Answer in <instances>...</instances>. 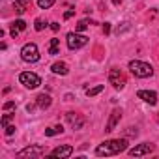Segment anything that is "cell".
I'll return each mask as SVG.
<instances>
[{
  "label": "cell",
  "instance_id": "6da1fadb",
  "mask_svg": "<svg viewBox=\"0 0 159 159\" xmlns=\"http://www.w3.org/2000/svg\"><path fill=\"white\" fill-rule=\"evenodd\" d=\"M127 150V139H111V140H105L101 142L98 148H96V155L99 157H109V155H116V153H122Z\"/></svg>",
  "mask_w": 159,
  "mask_h": 159
},
{
  "label": "cell",
  "instance_id": "7a4b0ae2",
  "mask_svg": "<svg viewBox=\"0 0 159 159\" xmlns=\"http://www.w3.org/2000/svg\"><path fill=\"white\" fill-rule=\"evenodd\" d=\"M129 71L139 77V79H146V77H152L153 75V67L142 60H131L129 62Z\"/></svg>",
  "mask_w": 159,
  "mask_h": 159
},
{
  "label": "cell",
  "instance_id": "3957f363",
  "mask_svg": "<svg viewBox=\"0 0 159 159\" xmlns=\"http://www.w3.org/2000/svg\"><path fill=\"white\" fill-rule=\"evenodd\" d=\"M21 58H23L25 62H30V64L38 62V60H39V49H38V45H36V43H26V45H23V49H21Z\"/></svg>",
  "mask_w": 159,
  "mask_h": 159
},
{
  "label": "cell",
  "instance_id": "277c9868",
  "mask_svg": "<svg viewBox=\"0 0 159 159\" xmlns=\"http://www.w3.org/2000/svg\"><path fill=\"white\" fill-rule=\"evenodd\" d=\"M19 81H21L23 86H26V88H30V90H34V88H38V86L41 84L39 75H36V73H32V71H23V73L19 75Z\"/></svg>",
  "mask_w": 159,
  "mask_h": 159
},
{
  "label": "cell",
  "instance_id": "5b68a950",
  "mask_svg": "<svg viewBox=\"0 0 159 159\" xmlns=\"http://www.w3.org/2000/svg\"><path fill=\"white\" fill-rule=\"evenodd\" d=\"M66 41H67V47L71 51H77V49H81V47H84L88 43V38L86 36H81L79 32H69L66 36Z\"/></svg>",
  "mask_w": 159,
  "mask_h": 159
},
{
  "label": "cell",
  "instance_id": "8992f818",
  "mask_svg": "<svg viewBox=\"0 0 159 159\" xmlns=\"http://www.w3.org/2000/svg\"><path fill=\"white\" fill-rule=\"evenodd\" d=\"M109 83L116 88V90H122L124 86H125V75L120 71V69H116V67H112L111 69V73H109Z\"/></svg>",
  "mask_w": 159,
  "mask_h": 159
},
{
  "label": "cell",
  "instance_id": "52a82bcc",
  "mask_svg": "<svg viewBox=\"0 0 159 159\" xmlns=\"http://www.w3.org/2000/svg\"><path fill=\"white\" fill-rule=\"evenodd\" d=\"M19 157H41V155H45V148L43 146H28V148H25V150H21L19 153H17Z\"/></svg>",
  "mask_w": 159,
  "mask_h": 159
},
{
  "label": "cell",
  "instance_id": "ba28073f",
  "mask_svg": "<svg viewBox=\"0 0 159 159\" xmlns=\"http://www.w3.org/2000/svg\"><path fill=\"white\" fill-rule=\"evenodd\" d=\"M66 120L69 122V125L77 131V129H83V125L86 124V120H84V116H81V114H77V112H67L66 114Z\"/></svg>",
  "mask_w": 159,
  "mask_h": 159
},
{
  "label": "cell",
  "instance_id": "9c48e42d",
  "mask_svg": "<svg viewBox=\"0 0 159 159\" xmlns=\"http://www.w3.org/2000/svg\"><path fill=\"white\" fill-rule=\"evenodd\" d=\"M152 152H153V144L144 142V144H139V146L131 148V150H129V155H131V157H140V155H148V153H152Z\"/></svg>",
  "mask_w": 159,
  "mask_h": 159
},
{
  "label": "cell",
  "instance_id": "30bf717a",
  "mask_svg": "<svg viewBox=\"0 0 159 159\" xmlns=\"http://www.w3.org/2000/svg\"><path fill=\"white\" fill-rule=\"evenodd\" d=\"M120 118H122V109H114V111L111 112V118H109V122H107V125H105V131H107V133H111V131H114V127L118 125V122H120Z\"/></svg>",
  "mask_w": 159,
  "mask_h": 159
},
{
  "label": "cell",
  "instance_id": "8fae6325",
  "mask_svg": "<svg viewBox=\"0 0 159 159\" xmlns=\"http://www.w3.org/2000/svg\"><path fill=\"white\" fill-rule=\"evenodd\" d=\"M73 153V146L69 144H64V146H56L52 152H51V157H60V159H66Z\"/></svg>",
  "mask_w": 159,
  "mask_h": 159
},
{
  "label": "cell",
  "instance_id": "7c38bea8",
  "mask_svg": "<svg viewBox=\"0 0 159 159\" xmlns=\"http://www.w3.org/2000/svg\"><path fill=\"white\" fill-rule=\"evenodd\" d=\"M137 96H139V99L146 101L148 105H155V103H157V94H155L153 90H139Z\"/></svg>",
  "mask_w": 159,
  "mask_h": 159
},
{
  "label": "cell",
  "instance_id": "4fadbf2b",
  "mask_svg": "<svg viewBox=\"0 0 159 159\" xmlns=\"http://www.w3.org/2000/svg\"><path fill=\"white\" fill-rule=\"evenodd\" d=\"M51 71H52L54 75H67V73H69V67H67L66 62H54V64L51 66Z\"/></svg>",
  "mask_w": 159,
  "mask_h": 159
},
{
  "label": "cell",
  "instance_id": "5bb4252c",
  "mask_svg": "<svg viewBox=\"0 0 159 159\" xmlns=\"http://www.w3.org/2000/svg\"><path fill=\"white\" fill-rule=\"evenodd\" d=\"M51 103H52V99H51V96L49 94H39L38 98H36V105L39 107V109H49L51 107Z\"/></svg>",
  "mask_w": 159,
  "mask_h": 159
},
{
  "label": "cell",
  "instance_id": "9a60e30c",
  "mask_svg": "<svg viewBox=\"0 0 159 159\" xmlns=\"http://www.w3.org/2000/svg\"><path fill=\"white\" fill-rule=\"evenodd\" d=\"M28 8H30V2H28V0H15V2H13V10H15V13H19V15H23Z\"/></svg>",
  "mask_w": 159,
  "mask_h": 159
},
{
  "label": "cell",
  "instance_id": "2e32d148",
  "mask_svg": "<svg viewBox=\"0 0 159 159\" xmlns=\"http://www.w3.org/2000/svg\"><path fill=\"white\" fill-rule=\"evenodd\" d=\"M25 28H26V23H25L23 19H17L15 23H11V30H10V32H11V36H13V38H17V34H19V32H23Z\"/></svg>",
  "mask_w": 159,
  "mask_h": 159
},
{
  "label": "cell",
  "instance_id": "e0dca14e",
  "mask_svg": "<svg viewBox=\"0 0 159 159\" xmlns=\"http://www.w3.org/2000/svg\"><path fill=\"white\" fill-rule=\"evenodd\" d=\"M49 54H60V39H56V38H52V39H51Z\"/></svg>",
  "mask_w": 159,
  "mask_h": 159
},
{
  "label": "cell",
  "instance_id": "ac0fdd59",
  "mask_svg": "<svg viewBox=\"0 0 159 159\" xmlns=\"http://www.w3.org/2000/svg\"><path fill=\"white\" fill-rule=\"evenodd\" d=\"M60 133H64V127L62 125H52V127H47L45 129V135L47 137H54V135H60Z\"/></svg>",
  "mask_w": 159,
  "mask_h": 159
},
{
  "label": "cell",
  "instance_id": "d6986e66",
  "mask_svg": "<svg viewBox=\"0 0 159 159\" xmlns=\"http://www.w3.org/2000/svg\"><path fill=\"white\" fill-rule=\"evenodd\" d=\"M90 25H94V21H88V19L79 21V23H77V26H75V32H83V30H86Z\"/></svg>",
  "mask_w": 159,
  "mask_h": 159
},
{
  "label": "cell",
  "instance_id": "ffe728a7",
  "mask_svg": "<svg viewBox=\"0 0 159 159\" xmlns=\"http://www.w3.org/2000/svg\"><path fill=\"white\" fill-rule=\"evenodd\" d=\"M103 88H105L103 84H98V86H94V88H88V90H86V96H88V98H94V96L101 94V92H103Z\"/></svg>",
  "mask_w": 159,
  "mask_h": 159
},
{
  "label": "cell",
  "instance_id": "44dd1931",
  "mask_svg": "<svg viewBox=\"0 0 159 159\" xmlns=\"http://www.w3.org/2000/svg\"><path fill=\"white\" fill-rule=\"evenodd\" d=\"M54 2H56V0H38V6H39L41 10H49Z\"/></svg>",
  "mask_w": 159,
  "mask_h": 159
},
{
  "label": "cell",
  "instance_id": "7402d4cb",
  "mask_svg": "<svg viewBox=\"0 0 159 159\" xmlns=\"http://www.w3.org/2000/svg\"><path fill=\"white\" fill-rule=\"evenodd\" d=\"M34 28H36L38 32H41V30L45 28V23H43V19H36V21H34Z\"/></svg>",
  "mask_w": 159,
  "mask_h": 159
},
{
  "label": "cell",
  "instance_id": "603a6c76",
  "mask_svg": "<svg viewBox=\"0 0 159 159\" xmlns=\"http://www.w3.org/2000/svg\"><path fill=\"white\" fill-rule=\"evenodd\" d=\"M129 28H131V25H129V23H122V26H118V28H116V34L120 36L122 32H125V30H129Z\"/></svg>",
  "mask_w": 159,
  "mask_h": 159
},
{
  "label": "cell",
  "instance_id": "cb8c5ba5",
  "mask_svg": "<svg viewBox=\"0 0 159 159\" xmlns=\"http://www.w3.org/2000/svg\"><path fill=\"white\" fill-rule=\"evenodd\" d=\"M13 118V114H4L2 116V127H6V125H10V120Z\"/></svg>",
  "mask_w": 159,
  "mask_h": 159
},
{
  "label": "cell",
  "instance_id": "d4e9b609",
  "mask_svg": "<svg viewBox=\"0 0 159 159\" xmlns=\"http://www.w3.org/2000/svg\"><path fill=\"white\" fill-rule=\"evenodd\" d=\"M2 109H4V111H11V109H15V101H6Z\"/></svg>",
  "mask_w": 159,
  "mask_h": 159
},
{
  "label": "cell",
  "instance_id": "484cf974",
  "mask_svg": "<svg viewBox=\"0 0 159 159\" xmlns=\"http://www.w3.org/2000/svg\"><path fill=\"white\" fill-rule=\"evenodd\" d=\"M125 135H129V137H137V135H139V131H137V127H127Z\"/></svg>",
  "mask_w": 159,
  "mask_h": 159
},
{
  "label": "cell",
  "instance_id": "4316f807",
  "mask_svg": "<svg viewBox=\"0 0 159 159\" xmlns=\"http://www.w3.org/2000/svg\"><path fill=\"white\" fill-rule=\"evenodd\" d=\"M73 15H75V8H69V10L64 13V19H71Z\"/></svg>",
  "mask_w": 159,
  "mask_h": 159
},
{
  "label": "cell",
  "instance_id": "83f0119b",
  "mask_svg": "<svg viewBox=\"0 0 159 159\" xmlns=\"http://www.w3.org/2000/svg\"><path fill=\"white\" fill-rule=\"evenodd\" d=\"M4 129H6V135H8V137H10V135H13V133H15V125H6V127H4Z\"/></svg>",
  "mask_w": 159,
  "mask_h": 159
},
{
  "label": "cell",
  "instance_id": "f1b7e54d",
  "mask_svg": "<svg viewBox=\"0 0 159 159\" xmlns=\"http://www.w3.org/2000/svg\"><path fill=\"white\" fill-rule=\"evenodd\" d=\"M103 34H105V36L111 34V23H105V25H103Z\"/></svg>",
  "mask_w": 159,
  "mask_h": 159
},
{
  "label": "cell",
  "instance_id": "f546056e",
  "mask_svg": "<svg viewBox=\"0 0 159 159\" xmlns=\"http://www.w3.org/2000/svg\"><path fill=\"white\" fill-rule=\"evenodd\" d=\"M51 30L58 32V30H60V25H58V23H51Z\"/></svg>",
  "mask_w": 159,
  "mask_h": 159
}]
</instances>
